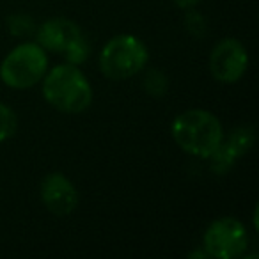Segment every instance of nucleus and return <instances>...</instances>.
Returning a JSON list of instances; mask_svg holds the SVG:
<instances>
[{
	"mask_svg": "<svg viewBox=\"0 0 259 259\" xmlns=\"http://www.w3.org/2000/svg\"><path fill=\"white\" fill-rule=\"evenodd\" d=\"M37 45L47 52L64 54L76 39L83 36L80 27L68 18H52L47 20L37 29Z\"/></svg>",
	"mask_w": 259,
	"mask_h": 259,
	"instance_id": "obj_9",
	"label": "nucleus"
},
{
	"mask_svg": "<svg viewBox=\"0 0 259 259\" xmlns=\"http://www.w3.org/2000/svg\"><path fill=\"white\" fill-rule=\"evenodd\" d=\"M41 201L55 217H68L78 206V192L62 172H52L41 181Z\"/></svg>",
	"mask_w": 259,
	"mask_h": 259,
	"instance_id": "obj_7",
	"label": "nucleus"
},
{
	"mask_svg": "<svg viewBox=\"0 0 259 259\" xmlns=\"http://www.w3.org/2000/svg\"><path fill=\"white\" fill-rule=\"evenodd\" d=\"M187 27L190 32H199V34H204L206 27H204V20H202L201 15H195V13H190L187 16Z\"/></svg>",
	"mask_w": 259,
	"mask_h": 259,
	"instance_id": "obj_14",
	"label": "nucleus"
},
{
	"mask_svg": "<svg viewBox=\"0 0 259 259\" xmlns=\"http://www.w3.org/2000/svg\"><path fill=\"white\" fill-rule=\"evenodd\" d=\"M202 243L209 257L234 259L245 254L248 247V234L238 219L222 217L208 226L202 236Z\"/></svg>",
	"mask_w": 259,
	"mask_h": 259,
	"instance_id": "obj_5",
	"label": "nucleus"
},
{
	"mask_svg": "<svg viewBox=\"0 0 259 259\" xmlns=\"http://www.w3.org/2000/svg\"><path fill=\"white\" fill-rule=\"evenodd\" d=\"M43 98L62 114H82L91 107L93 87L78 66L64 62L43 76Z\"/></svg>",
	"mask_w": 259,
	"mask_h": 259,
	"instance_id": "obj_2",
	"label": "nucleus"
},
{
	"mask_svg": "<svg viewBox=\"0 0 259 259\" xmlns=\"http://www.w3.org/2000/svg\"><path fill=\"white\" fill-rule=\"evenodd\" d=\"M201 0H174V4L178 6L180 9H190L194 6H197Z\"/></svg>",
	"mask_w": 259,
	"mask_h": 259,
	"instance_id": "obj_15",
	"label": "nucleus"
},
{
	"mask_svg": "<svg viewBox=\"0 0 259 259\" xmlns=\"http://www.w3.org/2000/svg\"><path fill=\"white\" fill-rule=\"evenodd\" d=\"M18 130V117L15 110L0 101V142L11 139Z\"/></svg>",
	"mask_w": 259,
	"mask_h": 259,
	"instance_id": "obj_10",
	"label": "nucleus"
},
{
	"mask_svg": "<svg viewBox=\"0 0 259 259\" xmlns=\"http://www.w3.org/2000/svg\"><path fill=\"white\" fill-rule=\"evenodd\" d=\"M167 85H169L167 76L162 71H156V69H151L144 78L146 91L153 96H163L167 93Z\"/></svg>",
	"mask_w": 259,
	"mask_h": 259,
	"instance_id": "obj_12",
	"label": "nucleus"
},
{
	"mask_svg": "<svg viewBox=\"0 0 259 259\" xmlns=\"http://www.w3.org/2000/svg\"><path fill=\"white\" fill-rule=\"evenodd\" d=\"M149 52L139 37L119 34L112 37L100 54V71L108 80H128L146 68Z\"/></svg>",
	"mask_w": 259,
	"mask_h": 259,
	"instance_id": "obj_3",
	"label": "nucleus"
},
{
	"mask_svg": "<svg viewBox=\"0 0 259 259\" xmlns=\"http://www.w3.org/2000/svg\"><path fill=\"white\" fill-rule=\"evenodd\" d=\"M254 139L255 134L252 126H240L227 139L224 137L215 153L208 158L213 172L226 174L234 165V162L252 148Z\"/></svg>",
	"mask_w": 259,
	"mask_h": 259,
	"instance_id": "obj_8",
	"label": "nucleus"
},
{
	"mask_svg": "<svg viewBox=\"0 0 259 259\" xmlns=\"http://www.w3.org/2000/svg\"><path fill=\"white\" fill-rule=\"evenodd\" d=\"M8 29L13 36H27L34 30V22L27 15H13L8 18Z\"/></svg>",
	"mask_w": 259,
	"mask_h": 259,
	"instance_id": "obj_13",
	"label": "nucleus"
},
{
	"mask_svg": "<svg viewBox=\"0 0 259 259\" xmlns=\"http://www.w3.org/2000/svg\"><path fill=\"white\" fill-rule=\"evenodd\" d=\"M248 68V54L238 39L226 37L215 45L209 55V71L222 83H234Z\"/></svg>",
	"mask_w": 259,
	"mask_h": 259,
	"instance_id": "obj_6",
	"label": "nucleus"
},
{
	"mask_svg": "<svg viewBox=\"0 0 259 259\" xmlns=\"http://www.w3.org/2000/svg\"><path fill=\"white\" fill-rule=\"evenodd\" d=\"M89 52H91L89 43H87L85 36H82L80 39H76L75 43H73L62 55L66 57V62H69V64H75V66H80L82 62H85Z\"/></svg>",
	"mask_w": 259,
	"mask_h": 259,
	"instance_id": "obj_11",
	"label": "nucleus"
},
{
	"mask_svg": "<svg viewBox=\"0 0 259 259\" xmlns=\"http://www.w3.org/2000/svg\"><path fill=\"white\" fill-rule=\"evenodd\" d=\"M48 71V55L37 43L15 47L0 64V80L11 89H30Z\"/></svg>",
	"mask_w": 259,
	"mask_h": 259,
	"instance_id": "obj_4",
	"label": "nucleus"
},
{
	"mask_svg": "<svg viewBox=\"0 0 259 259\" xmlns=\"http://www.w3.org/2000/svg\"><path fill=\"white\" fill-rule=\"evenodd\" d=\"M170 134L180 149L192 156L208 160L222 142L224 128L215 114L202 108H192L174 117Z\"/></svg>",
	"mask_w": 259,
	"mask_h": 259,
	"instance_id": "obj_1",
	"label": "nucleus"
}]
</instances>
